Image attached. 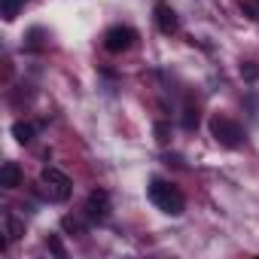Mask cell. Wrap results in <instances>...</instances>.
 Instances as JSON below:
<instances>
[{
	"label": "cell",
	"instance_id": "6da1fadb",
	"mask_svg": "<svg viewBox=\"0 0 259 259\" xmlns=\"http://www.w3.org/2000/svg\"><path fill=\"white\" fill-rule=\"evenodd\" d=\"M150 201L162 210V213H168V217H180L183 213V207H186V198H183V192L177 189V186H171L168 180H150Z\"/></svg>",
	"mask_w": 259,
	"mask_h": 259
},
{
	"label": "cell",
	"instance_id": "7a4b0ae2",
	"mask_svg": "<svg viewBox=\"0 0 259 259\" xmlns=\"http://www.w3.org/2000/svg\"><path fill=\"white\" fill-rule=\"evenodd\" d=\"M210 138L220 144V147H226V150H238L241 144H244V128L235 122V119H229V116H210Z\"/></svg>",
	"mask_w": 259,
	"mask_h": 259
},
{
	"label": "cell",
	"instance_id": "3957f363",
	"mask_svg": "<svg viewBox=\"0 0 259 259\" xmlns=\"http://www.w3.org/2000/svg\"><path fill=\"white\" fill-rule=\"evenodd\" d=\"M40 183H43V189H46V195H49L52 201H67L70 192H73L70 177H67L64 171H58V168H43Z\"/></svg>",
	"mask_w": 259,
	"mask_h": 259
},
{
	"label": "cell",
	"instance_id": "277c9868",
	"mask_svg": "<svg viewBox=\"0 0 259 259\" xmlns=\"http://www.w3.org/2000/svg\"><path fill=\"white\" fill-rule=\"evenodd\" d=\"M135 40H138V34H135L132 28L116 25V28H110V31L104 34V49L113 52V55H119V52H128V49H132Z\"/></svg>",
	"mask_w": 259,
	"mask_h": 259
},
{
	"label": "cell",
	"instance_id": "5b68a950",
	"mask_svg": "<svg viewBox=\"0 0 259 259\" xmlns=\"http://www.w3.org/2000/svg\"><path fill=\"white\" fill-rule=\"evenodd\" d=\"M85 213H89L92 220L104 223V220L110 217V195H107L104 189H92L89 198H85Z\"/></svg>",
	"mask_w": 259,
	"mask_h": 259
},
{
	"label": "cell",
	"instance_id": "8992f818",
	"mask_svg": "<svg viewBox=\"0 0 259 259\" xmlns=\"http://www.w3.org/2000/svg\"><path fill=\"white\" fill-rule=\"evenodd\" d=\"M156 25L162 34H174L177 31V13L168 4H156Z\"/></svg>",
	"mask_w": 259,
	"mask_h": 259
},
{
	"label": "cell",
	"instance_id": "52a82bcc",
	"mask_svg": "<svg viewBox=\"0 0 259 259\" xmlns=\"http://www.w3.org/2000/svg\"><path fill=\"white\" fill-rule=\"evenodd\" d=\"M0 186H4V189L22 186V168L16 162H4V168H0Z\"/></svg>",
	"mask_w": 259,
	"mask_h": 259
},
{
	"label": "cell",
	"instance_id": "ba28073f",
	"mask_svg": "<svg viewBox=\"0 0 259 259\" xmlns=\"http://www.w3.org/2000/svg\"><path fill=\"white\" fill-rule=\"evenodd\" d=\"M4 235H7L10 241H19V238L25 235V223L16 217V210H7V213H4Z\"/></svg>",
	"mask_w": 259,
	"mask_h": 259
},
{
	"label": "cell",
	"instance_id": "9c48e42d",
	"mask_svg": "<svg viewBox=\"0 0 259 259\" xmlns=\"http://www.w3.org/2000/svg\"><path fill=\"white\" fill-rule=\"evenodd\" d=\"M34 135H37V125H34V122H16V125H13V138H16L19 144H31Z\"/></svg>",
	"mask_w": 259,
	"mask_h": 259
},
{
	"label": "cell",
	"instance_id": "30bf717a",
	"mask_svg": "<svg viewBox=\"0 0 259 259\" xmlns=\"http://www.w3.org/2000/svg\"><path fill=\"white\" fill-rule=\"evenodd\" d=\"M25 4H28V0H0V16H4V22H13L22 13Z\"/></svg>",
	"mask_w": 259,
	"mask_h": 259
},
{
	"label": "cell",
	"instance_id": "8fae6325",
	"mask_svg": "<svg viewBox=\"0 0 259 259\" xmlns=\"http://www.w3.org/2000/svg\"><path fill=\"white\" fill-rule=\"evenodd\" d=\"M183 128H186V132H192V128H198V107L186 104V110H183Z\"/></svg>",
	"mask_w": 259,
	"mask_h": 259
},
{
	"label": "cell",
	"instance_id": "7c38bea8",
	"mask_svg": "<svg viewBox=\"0 0 259 259\" xmlns=\"http://www.w3.org/2000/svg\"><path fill=\"white\" fill-rule=\"evenodd\" d=\"M61 229L70 232V235H85V226H82V220H76V217H64V220H61Z\"/></svg>",
	"mask_w": 259,
	"mask_h": 259
},
{
	"label": "cell",
	"instance_id": "4fadbf2b",
	"mask_svg": "<svg viewBox=\"0 0 259 259\" xmlns=\"http://www.w3.org/2000/svg\"><path fill=\"white\" fill-rule=\"evenodd\" d=\"M241 76H244V82H256L259 79V64L256 61H244L241 64Z\"/></svg>",
	"mask_w": 259,
	"mask_h": 259
},
{
	"label": "cell",
	"instance_id": "5bb4252c",
	"mask_svg": "<svg viewBox=\"0 0 259 259\" xmlns=\"http://www.w3.org/2000/svg\"><path fill=\"white\" fill-rule=\"evenodd\" d=\"M46 244H49V250H52V253H55L58 259H64V256H67V250H64V244H61V241H58L55 235H52V238H49Z\"/></svg>",
	"mask_w": 259,
	"mask_h": 259
},
{
	"label": "cell",
	"instance_id": "9a60e30c",
	"mask_svg": "<svg viewBox=\"0 0 259 259\" xmlns=\"http://www.w3.org/2000/svg\"><path fill=\"white\" fill-rule=\"evenodd\" d=\"M156 135H159V144H168V128L165 125H156Z\"/></svg>",
	"mask_w": 259,
	"mask_h": 259
}]
</instances>
